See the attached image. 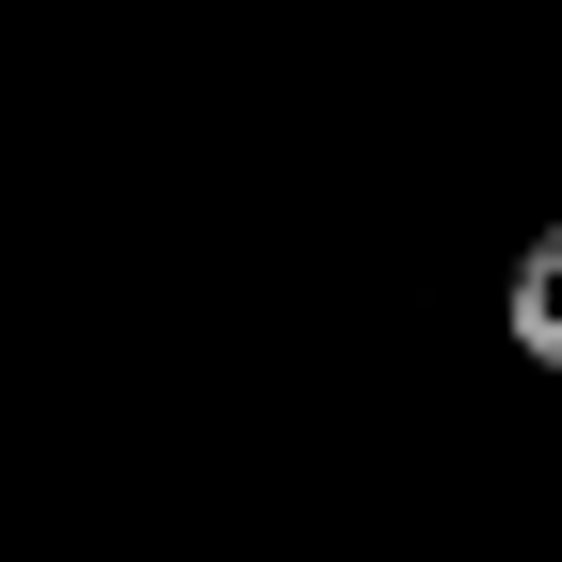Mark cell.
Returning <instances> with one entry per match:
<instances>
[{"label": "cell", "instance_id": "obj_1", "mask_svg": "<svg viewBox=\"0 0 562 562\" xmlns=\"http://www.w3.org/2000/svg\"><path fill=\"white\" fill-rule=\"evenodd\" d=\"M515 322H530V338L562 353V241H547V258H530V290H515Z\"/></svg>", "mask_w": 562, "mask_h": 562}]
</instances>
